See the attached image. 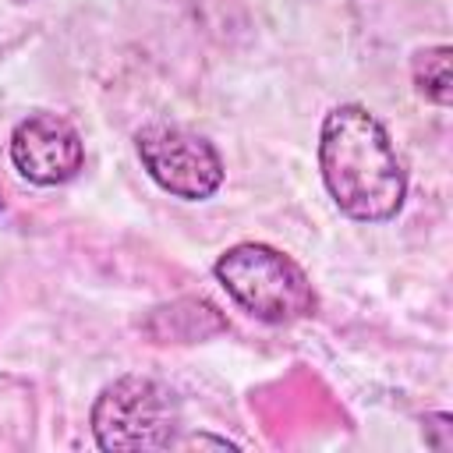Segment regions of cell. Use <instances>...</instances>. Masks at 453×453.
<instances>
[{"label": "cell", "instance_id": "5", "mask_svg": "<svg viewBox=\"0 0 453 453\" xmlns=\"http://www.w3.org/2000/svg\"><path fill=\"white\" fill-rule=\"evenodd\" d=\"M11 163L14 170L39 188L67 184L85 166V142L78 127L57 113H28L11 131Z\"/></svg>", "mask_w": 453, "mask_h": 453}, {"label": "cell", "instance_id": "3", "mask_svg": "<svg viewBox=\"0 0 453 453\" xmlns=\"http://www.w3.org/2000/svg\"><path fill=\"white\" fill-rule=\"evenodd\" d=\"M88 425L96 446L106 453L173 449L180 442V403L152 375H120L92 400Z\"/></svg>", "mask_w": 453, "mask_h": 453}, {"label": "cell", "instance_id": "8", "mask_svg": "<svg viewBox=\"0 0 453 453\" xmlns=\"http://www.w3.org/2000/svg\"><path fill=\"white\" fill-rule=\"evenodd\" d=\"M425 442H428L435 453L453 449V418H449L446 411L425 414Z\"/></svg>", "mask_w": 453, "mask_h": 453}, {"label": "cell", "instance_id": "9", "mask_svg": "<svg viewBox=\"0 0 453 453\" xmlns=\"http://www.w3.org/2000/svg\"><path fill=\"white\" fill-rule=\"evenodd\" d=\"M0 212H4V195H0Z\"/></svg>", "mask_w": 453, "mask_h": 453}, {"label": "cell", "instance_id": "6", "mask_svg": "<svg viewBox=\"0 0 453 453\" xmlns=\"http://www.w3.org/2000/svg\"><path fill=\"white\" fill-rule=\"evenodd\" d=\"M223 311L205 297H177L166 304H156L142 319V333L149 343H202L219 333H226Z\"/></svg>", "mask_w": 453, "mask_h": 453}, {"label": "cell", "instance_id": "4", "mask_svg": "<svg viewBox=\"0 0 453 453\" xmlns=\"http://www.w3.org/2000/svg\"><path fill=\"white\" fill-rule=\"evenodd\" d=\"M134 152L145 173L173 198L205 202L223 188V156L216 145L177 124H145L134 131Z\"/></svg>", "mask_w": 453, "mask_h": 453}, {"label": "cell", "instance_id": "1", "mask_svg": "<svg viewBox=\"0 0 453 453\" xmlns=\"http://www.w3.org/2000/svg\"><path fill=\"white\" fill-rule=\"evenodd\" d=\"M319 173L333 205L354 223H389L407 202V170L382 120L340 103L319 127Z\"/></svg>", "mask_w": 453, "mask_h": 453}, {"label": "cell", "instance_id": "7", "mask_svg": "<svg viewBox=\"0 0 453 453\" xmlns=\"http://www.w3.org/2000/svg\"><path fill=\"white\" fill-rule=\"evenodd\" d=\"M449 60H453V50L446 42L439 46H425L411 57V81H414V92L421 99H428L432 106H449L453 99V74H449Z\"/></svg>", "mask_w": 453, "mask_h": 453}, {"label": "cell", "instance_id": "2", "mask_svg": "<svg viewBox=\"0 0 453 453\" xmlns=\"http://www.w3.org/2000/svg\"><path fill=\"white\" fill-rule=\"evenodd\" d=\"M212 276L234 297V304L258 322L290 326L319 311V294L308 273L287 251L265 241L230 244L212 262Z\"/></svg>", "mask_w": 453, "mask_h": 453}]
</instances>
